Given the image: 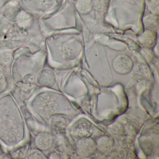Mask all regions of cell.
<instances>
[{
	"label": "cell",
	"instance_id": "6",
	"mask_svg": "<svg viewBox=\"0 0 159 159\" xmlns=\"http://www.w3.org/2000/svg\"><path fill=\"white\" fill-rule=\"evenodd\" d=\"M21 11L19 7L12 5L7 7L3 12V16L10 22H16L19 21L21 17Z\"/></svg>",
	"mask_w": 159,
	"mask_h": 159
},
{
	"label": "cell",
	"instance_id": "1",
	"mask_svg": "<svg viewBox=\"0 0 159 159\" xmlns=\"http://www.w3.org/2000/svg\"><path fill=\"white\" fill-rule=\"evenodd\" d=\"M93 132V125L88 120L84 118L77 121L72 127V134L79 139L90 137Z\"/></svg>",
	"mask_w": 159,
	"mask_h": 159
},
{
	"label": "cell",
	"instance_id": "12",
	"mask_svg": "<svg viewBox=\"0 0 159 159\" xmlns=\"http://www.w3.org/2000/svg\"><path fill=\"white\" fill-rule=\"evenodd\" d=\"M30 159H43V156L40 152L38 151L34 152L30 154Z\"/></svg>",
	"mask_w": 159,
	"mask_h": 159
},
{
	"label": "cell",
	"instance_id": "3",
	"mask_svg": "<svg viewBox=\"0 0 159 159\" xmlns=\"http://www.w3.org/2000/svg\"><path fill=\"white\" fill-rule=\"evenodd\" d=\"M97 149L96 142L90 137L80 139L77 144V152L82 157L90 156Z\"/></svg>",
	"mask_w": 159,
	"mask_h": 159
},
{
	"label": "cell",
	"instance_id": "5",
	"mask_svg": "<svg viewBox=\"0 0 159 159\" xmlns=\"http://www.w3.org/2000/svg\"><path fill=\"white\" fill-rule=\"evenodd\" d=\"M52 138L50 134L46 132L39 134L35 139V144L38 148L42 150H47L52 147Z\"/></svg>",
	"mask_w": 159,
	"mask_h": 159
},
{
	"label": "cell",
	"instance_id": "8",
	"mask_svg": "<svg viewBox=\"0 0 159 159\" xmlns=\"http://www.w3.org/2000/svg\"><path fill=\"white\" fill-rule=\"evenodd\" d=\"M52 127L57 132H60L65 129L66 126V121L62 117H55L52 119Z\"/></svg>",
	"mask_w": 159,
	"mask_h": 159
},
{
	"label": "cell",
	"instance_id": "2",
	"mask_svg": "<svg viewBox=\"0 0 159 159\" xmlns=\"http://www.w3.org/2000/svg\"><path fill=\"white\" fill-rule=\"evenodd\" d=\"M112 66L117 73L121 75H125L131 72L134 66V63L128 56L120 55L114 58Z\"/></svg>",
	"mask_w": 159,
	"mask_h": 159
},
{
	"label": "cell",
	"instance_id": "11",
	"mask_svg": "<svg viewBox=\"0 0 159 159\" xmlns=\"http://www.w3.org/2000/svg\"><path fill=\"white\" fill-rule=\"evenodd\" d=\"M6 84V79L5 73L3 70L0 69V92L5 88Z\"/></svg>",
	"mask_w": 159,
	"mask_h": 159
},
{
	"label": "cell",
	"instance_id": "10",
	"mask_svg": "<svg viewBox=\"0 0 159 159\" xmlns=\"http://www.w3.org/2000/svg\"><path fill=\"white\" fill-rule=\"evenodd\" d=\"M11 27V23L4 17H0V35L8 31Z\"/></svg>",
	"mask_w": 159,
	"mask_h": 159
},
{
	"label": "cell",
	"instance_id": "9",
	"mask_svg": "<svg viewBox=\"0 0 159 159\" xmlns=\"http://www.w3.org/2000/svg\"><path fill=\"white\" fill-rule=\"evenodd\" d=\"M12 59V53L8 49L0 50V64L7 65L10 64Z\"/></svg>",
	"mask_w": 159,
	"mask_h": 159
},
{
	"label": "cell",
	"instance_id": "7",
	"mask_svg": "<svg viewBox=\"0 0 159 159\" xmlns=\"http://www.w3.org/2000/svg\"><path fill=\"white\" fill-rule=\"evenodd\" d=\"M97 148L102 152H106L111 149L113 145V141L108 136L100 138L96 142Z\"/></svg>",
	"mask_w": 159,
	"mask_h": 159
},
{
	"label": "cell",
	"instance_id": "4",
	"mask_svg": "<svg viewBox=\"0 0 159 159\" xmlns=\"http://www.w3.org/2000/svg\"><path fill=\"white\" fill-rule=\"evenodd\" d=\"M37 82L41 86L51 87L56 82L54 72L49 69H44L40 71L37 76Z\"/></svg>",
	"mask_w": 159,
	"mask_h": 159
}]
</instances>
